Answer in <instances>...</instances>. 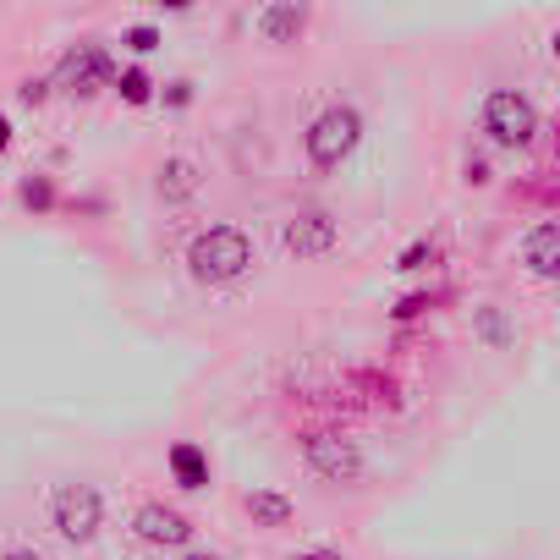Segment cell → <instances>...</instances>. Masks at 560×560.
Returning a JSON list of instances; mask_svg holds the SVG:
<instances>
[{
    "label": "cell",
    "instance_id": "obj_1",
    "mask_svg": "<svg viewBox=\"0 0 560 560\" xmlns=\"http://www.w3.org/2000/svg\"><path fill=\"white\" fill-rule=\"evenodd\" d=\"M187 264H192L198 280L220 287V280H236V275L253 264V247H247V236H242L236 225H214V231H203V236L187 247Z\"/></svg>",
    "mask_w": 560,
    "mask_h": 560
},
{
    "label": "cell",
    "instance_id": "obj_2",
    "mask_svg": "<svg viewBox=\"0 0 560 560\" xmlns=\"http://www.w3.org/2000/svg\"><path fill=\"white\" fill-rule=\"evenodd\" d=\"M483 132H489L494 143H505V149H522V143L538 132V110H533L516 89H494V94L483 100Z\"/></svg>",
    "mask_w": 560,
    "mask_h": 560
},
{
    "label": "cell",
    "instance_id": "obj_3",
    "mask_svg": "<svg viewBox=\"0 0 560 560\" xmlns=\"http://www.w3.org/2000/svg\"><path fill=\"white\" fill-rule=\"evenodd\" d=\"M358 138H363V121H358V110L352 105H330L314 127H308V154H314V165H341L352 149H358Z\"/></svg>",
    "mask_w": 560,
    "mask_h": 560
},
{
    "label": "cell",
    "instance_id": "obj_4",
    "mask_svg": "<svg viewBox=\"0 0 560 560\" xmlns=\"http://www.w3.org/2000/svg\"><path fill=\"white\" fill-rule=\"evenodd\" d=\"M50 516H56L61 538L83 544V538H94V527H100V494H94L89 483H61L56 500H50Z\"/></svg>",
    "mask_w": 560,
    "mask_h": 560
},
{
    "label": "cell",
    "instance_id": "obj_5",
    "mask_svg": "<svg viewBox=\"0 0 560 560\" xmlns=\"http://www.w3.org/2000/svg\"><path fill=\"white\" fill-rule=\"evenodd\" d=\"M308 467L325 472V478H336V483H347V478L363 472V456H358V445L341 440V434H314V440H308Z\"/></svg>",
    "mask_w": 560,
    "mask_h": 560
},
{
    "label": "cell",
    "instance_id": "obj_6",
    "mask_svg": "<svg viewBox=\"0 0 560 560\" xmlns=\"http://www.w3.org/2000/svg\"><path fill=\"white\" fill-rule=\"evenodd\" d=\"M105 78H110V56L100 45H83L61 61V89H72V94H94Z\"/></svg>",
    "mask_w": 560,
    "mask_h": 560
},
{
    "label": "cell",
    "instance_id": "obj_7",
    "mask_svg": "<svg viewBox=\"0 0 560 560\" xmlns=\"http://www.w3.org/2000/svg\"><path fill=\"white\" fill-rule=\"evenodd\" d=\"M330 242H336V220H330L325 209H308V214H298V220L287 225V247H292L298 258L330 253Z\"/></svg>",
    "mask_w": 560,
    "mask_h": 560
},
{
    "label": "cell",
    "instance_id": "obj_8",
    "mask_svg": "<svg viewBox=\"0 0 560 560\" xmlns=\"http://www.w3.org/2000/svg\"><path fill=\"white\" fill-rule=\"evenodd\" d=\"M138 533H143L149 544H187V538H192L187 516H176V511H165V505H143V511H138Z\"/></svg>",
    "mask_w": 560,
    "mask_h": 560
},
{
    "label": "cell",
    "instance_id": "obj_9",
    "mask_svg": "<svg viewBox=\"0 0 560 560\" xmlns=\"http://www.w3.org/2000/svg\"><path fill=\"white\" fill-rule=\"evenodd\" d=\"M527 269L544 275V280L560 269V225H555V220H544V225L527 231Z\"/></svg>",
    "mask_w": 560,
    "mask_h": 560
},
{
    "label": "cell",
    "instance_id": "obj_10",
    "mask_svg": "<svg viewBox=\"0 0 560 560\" xmlns=\"http://www.w3.org/2000/svg\"><path fill=\"white\" fill-rule=\"evenodd\" d=\"M171 472H176L182 489H203V483H209V462H203L198 445H176V451H171Z\"/></svg>",
    "mask_w": 560,
    "mask_h": 560
},
{
    "label": "cell",
    "instance_id": "obj_11",
    "mask_svg": "<svg viewBox=\"0 0 560 560\" xmlns=\"http://www.w3.org/2000/svg\"><path fill=\"white\" fill-rule=\"evenodd\" d=\"M258 28L269 39H298L303 34V7H264L258 12Z\"/></svg>",
    "mask_w": 560,
    "mask_h": 560
},
{
    "label": "cell",
    "instance_id": "obj_12",
    "mask_svg": "<svg viewBox=\"0 0 560 560\" xmlns=\"http://www.w3.org/2000/svg\"><path fill=\"white\" fill-rule=\"evenodd\" d=\"M247 511H253V522H264V527H287V522H292V500H287V494H269V489L247 494Z\"/></svg>",
    "mask_w": 560,
    "mask_h": 560
},
{
    "label": "cell",
    "instance_id": "obj_13",
    "mask_svg": "<svg viewBox=\"0 0 560 560\" xmlns=\"http://www.w3.org/2000/svg\"><path fill=\"white\" fill-rule=\"evenodd\" d=\"M192 187H198V176H192L187 160H171V165L160 171V192H165V198H187Z\"/></svg>",
    "mask_w": 560,
    "mask_h": 560
},
{
    "label": "cell",
    "instance_id": "obj_14",
    "mask_svg": "<svg viewBox=\"0 0 560 560\" xmlns=\"http://www.w3.org/2000/svg\"><path fill=\"white\" fill-rule=\"evenodd\" d=\"M121 100L127 105H143L149 100V78L143 72H121Z\"/></svg>",
    "mask_w": 560,
    "mask_h": 560
},
{
    "label": "cell",
    "instance_id": "obj_15",
    "mask_svg": "<svg viewBox=\"0 0 560 560\" xmlns=\"http://www.w3.org/2000/svg\"><path fill=\"white\" fill-rule=\"evenodd\" d=\"M127 45H132L138 56H149V50L160 45V34H154V28H132V34H127Z\"/></svg>",
    "mask_w": 560,
    "mask_h": 560
},
{
    "label": "cell",
    "instance_id": "obj_16",
    "mask_svg": "<svg viewBox=\"0 0 560 560\" xmlns=\"http://www.w3.org/2000/svg\"><path fill=\"white\" fill-rule=\"evenodd\" d=\"M423 258H429V242H412V247L401 253V269H418Z\"/></svg>",
    "mask_w": 560,
    "mask_h": 560
},
{
    "label": "cell",
    "instance_id": "obj_17",
    "mask_svg": "<svg viewBox=\"0 0 560 560\" xmlns=\"http://www.w3.org/2000/svg\"><path fill=\"white\" fill-rule=\"evenodd\" d=\"M23 198H28V203H50V187H45V182H23Z\"/></svg>",
    "mask_w": 560,
    "mask_h": 560
},
{
    "label": "cell",
    "instance_id": "obj_18",
    "mask_svg": "<svg viewBox=\"0 0 560 560\" xmlns=\"http://www.w3.org/2000/svg\"><path fill=\"white\" fill-rule=\"evenodd\" d=\"M298 560H341V555H330V549H308V555H298Z\"/></svg>",
    "mask_w": 560,
    "mask_h": 560
},
{
    "label": "cell",
    "instance_id": "obj_19",
    "mask_svg": "<svg viewBox=\"0 0 560 560\" xmlns=\"http://www.w3.org/2000/svg\"><path fill=\"white\" fill-rule=\"evenodd\" d=\"M12 143V127H7V116H0V149H7Z\"/></svg>",
    "mask_w": 560,
    "mask_h": 560
},
{
    "label": "cell",
    "instance_id": "obj_20",
    "mask_svg": "<svg viewBox=\"0 0 560 560\" xmlns=\"http://www.w3.org/2000/svg\"><path fill=\"white\" fill-rule=\"evenodd\" d=\"M7 560H39V555H34V549H12Z\"/></svg>",
    "mask_w": 560,
    "mask_h": 560
},
{
    "label": "cell",
    "instance_id": "obj_21",
    "mask_svg": "<svg viewBox=\"0 0 560 560\" xmlns=\"http://www.w3.org/2000/svg\"><path fill=\"white\" fill-rule=\"evenodd\" d=\"M187 560H220V555H187Z\"/></svg>",
    "mask_w": 560,
    "mask_h": 560
}]
</instances>
